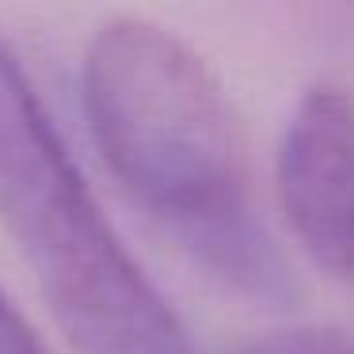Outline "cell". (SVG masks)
Returning <instances> with one entry per match:
<instances>
[{"instance_id":"1","label":"cell","mask_w":354,"mask_h":354,"mask_svg":"<svg viewBox=\"0 0 354 354\" xmlns=\"http://www.w3.org/2000/svg\"><path fill=\"white\" fill-rule=\"evenodd\" d=\"M80 100L107 171L209 278L255 305H290L236 107L206 57L160 24L111 19L84 50Z\"/></svg>"},{"instance_id":"2","label":"cell","mask_w":354,"mask_h":354,"mask_svg":"<svg viewBox=\"0 0 354 354\" xmlns=\"http://www.w3.org/2000/svg\"><path fill=\"white\" fill-rule=\"evenodd\" d=\"M0 221L80 354H194L95 202L16 50L0 39Z\"/></svg>"},{"instance_id":"3","label":"cell","mask_w":354,"mask_h":354,"mask_svg":"<svg viewBox=\"0 0 354 354\" xmlns=\"http://www.w3.org/2000/svg\"><path fill=\"white\" fill-rule=\"evenodd\" d=\"M278 198L301 252L354 282V95L316 84L278 138Z\"/></svg>"},{"instance_id":"4","label":"cell","mask_w":354,"mask_h":354,"mask_svg":"<svg viewBox=\"0 0 354 354\" xmlns=\"http://www.w3.org/2000/svg\"><path fill=\"white\" fill-rule=\"evenodd\" d=\"M244 354H354V339H343L335 331L293 328V331H274L267 339H255L252 346H244Z\"/></svg>"},{"instance_id":"5","label":"cell","mask_w":354,"mask_h":354,"mask_svg":"<svg viewBox=\"0 0 354 354\" xmlns=\"http://www.w3.org/2000/svg\"><path fill=\"white\" fill-rule=\"evenodd\" d=\"M0 354H54L35 331V324L19 313V305L4 293V286H0Z\"/></svg>"}]
</instances>
